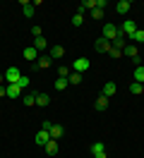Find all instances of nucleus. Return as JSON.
I'll list each match as a JSON object with an SVG mask.
<instances>
[{"label": "nucleus", "mask_w": 144, "mask_h": 158, "mask_svg": "<svg viewBox=\"0 0 144 158\" xmlns=\"http://www.w3.org/2000/svg\"><path fill=\"white\" fill-rule=\"evenodd\" d=\"M118 31H120V36H125V39H130L132 41V36L137 34V24H134L132 19H125L120 27H118Z\"/></svg>", "instance_id": "obj_1"}, {"label": "nucleus", "mask_w": 144, "mask_h": 158, "mask_svg": "<svg viewBox=\"0 0 144 158\" xmlns=\"http://www.w3.org/2000/svg\"><path fill=\"white\" fill-rule=\"evenodd\" d=\"M101 36H103L106 41H111V43H113V41L120 36V31H118L115 24H103V34H101Z\"/></svg>", "instance_id": "obj_2"}, {"label": "nucleus", "mask_w": 144, "mask_h": 158, "mask_svg": "<svg viewBox=\"0 0 144 158\" xmlns=\"http://www.w3.org/2000/svg\"><path fill=\"white\" fill-rule=\"evenodd\" d=\"M19 77H22V69L19 67H7L5 69V81H7V84H17Z\"/></svg>", "instance_id": "obj_3"}, {"label": "nucleus", "mask_w": 144, "mask_h": 158, "mask_svg": "<svg viewBox=\"0 0 144 158\" xmlns=\"http://www.w3.org/2000/svg\"><path fill=\"white\" fill-rule=\"evenodd\" d=\"M91 67V62H89V58H77L75 62H72V72H86V69Z\"/></svg>", "instance_id": "obj_4"}, {"label": "nucleus", "mask_w": 144, "mask_h": 158, "mask_svg": "<svg viewBox=\"0 0 144 158\" xmlns=\"http://www.w3.org/2000/svg\"><path fill=\"white\" fill-rule=\"evenodd\" d=\"M123 55H127V58H132V62H137L139 65V50H137V46L134 43H127L123 48Z\"/></svg>", "instance_id": "obj_5"}, {"label": "nucleus", "mask_w": 144, "mask_h": 158, "mask_svg": "<svg viewBox=\"0 0 144 158\" xmlns=\"http://www.w3.org/2000/svg\"><path fill=\"white\" fill-rule=\"evenodd\" d=\"M24 94H22V89H19L17 84H7V98H12V101H17V98H22Z\"/></svg>", "instance_id": "obj_6"}, {"label": "nucleus", "mask_w": 144, "mask_h": 158, "mask_svg": "<svg viewBox=\"0 0 144 158\" xmlns=\"http://www.w3.org/2000/svg\"><path fill=\"white\" fill-rule=\"evenodd\" d=\"M48 55H50V60H60L65 55V48H63V46H50V48H48Z\"/></svg>", "instance_id": "obj_7"}, {"label": "nucleus", "mask_w": 144, "mask_h": 158, "mask_svg": "<svg viewBox=\"0 0 144 158\" xmlns=\"http://www.w3.org/2000/svg\"><path fill=\"white\" fill-rule=\"evenodd\" d=\"M48 134H50V139H60L63 137V134H65V127H63V125H50V129H48Z\"/></svg>", "instance_id": "obj_8"}, {"label": "nucleus", "mask_w": 144, "mask_h": 158, "mask_svg": "<svg viewBox=\"0 0 144 158\" xmlns=\"http://www.w3.org/2000/svg\"><path fill=\"white\" fill-rule=\"evenodd\" d=\"M130 7H132V2H130V0H120V2H115V12H118V15H127Z\"/></svg>", "instance_id": "obj_9"}, {"label": "nucleus", "mask_w": 144, "mask_h": 158, "mask_svg": "<svg viewBox=\"0 0 144 158\" xmlns=\"http://www.w3.org/2000/svg\"><path fill=\"white\" fill-rule=\"evenodd\" d=\"M96 50H98V53H108V50H111V41H106L103 36H101V39H96Z\"/></svg>", "instance_id": "obj_10"}, {"label": "nucleus", "mask_w": 144, "mask_h": 158, "mask_svg": "<svg viewBox=\"0 0 144 158\" xmlns=\"http://www.w3.org/2000/svg\"><path fill=\"white\" fill-rule=\"evenodd\" d=\"M34 141H36L38 146H46L48 141H50V134H48V132H43V129H41V132H36V137H34Z\"/></svg>", "instance_id": "obj_11"}, {"label": "nucleus", "mask_w": 144, "mask_h": 158, "mask_svg": "<svg viewBox=\"0 0 144 158\" xmlns=\"http://www.w3.org/2000/svg\"><path fill=\"white\" fill-rule=\"evenodd\" d=\"M24 58H27L29 62L34 65V62H36V60H38V50L34 48V46H29V48H24Z\"/></svg>", "instance_id": "obj_12"}, {"label": "nucleus", "mask_w": 144, "mask_h": 158, "mask_svg": "<svg viewBox=\"0 0 144 158\" xmlns=\"http://www.w3.org/2000/svg\"><path fill=\"white\" fill-rule=\"evenodd\" d=\"M34 69H46V67H50V55H43V58H38L34 65H31Z\"/></svg>", "instance_id": "obj_13"}, {"label": "nucleus", "mask_w": 144, "mask_h": 158, "mask_svg": "<svg viewBox=\"0 0 144 158\" xmlns=\"http://www.w3.org/2000/svg\"><path fill=\"white\" fill-rule=\"evenodd\" d=\"M108 101H111V98H106L103 94H101V96L94 101V108H96V110H106V108H108Z\"/></svg>", "instance_id": "obj_14"}, {"label": "nucleus", "mask_w": 144, "mask_h": 158, "mask_svg": "<svg viewBox=\"0 0 144 158\" xmlns=\"http://www.w3.org/2000/svg\"><path fill=\"white\" fill-rule=\"evenodd\" d=\"M36 96H38V91H34V94H24V96H22V103H24V106H36Z\"/></svg>", "instance_id": "obj_15"}, {"label": "nucleus", "mask_w": 144, "mask_h": 158, "mask_svg": "<svg viewBox=\"0 0 144 158\" xmlns=\"http://www.w3.org/2000/svg\"><path fill=\"white\" fill-rule=\"evenodd\" d=\"M43 151H46L48 156H55V153H58V141H55V139H50L46 146H43Z\"/></svg>", "instance_id": "obj_16"}, {"label": "nucleus", "mask_w": 144, "mask_h": 158, "mask_svg": "<svg viewBox=\"0 0 144 158\" xmlns=\"http://www.w3.org/2000/svg\"><path fill=\"white\" fill-rule=\"evenodd\" d=\"M115 91H118V86H115L113 81H108V84H103V96H106V98H111V96H115Z\"/></svg>", "instance_id": "obj_17"}, {"label": "nucleus", "mask_w": 144, "mask_h": 158, "mask_svg": "<svg viewBox=\"0 0 144 158\" xmlns=\"http://www.w3.org/2000/svg\"><path fill=\"white\" fill-rule=\"evenodd\" d=\"M127 43H130V41L125 39V36H118V39H115V41H113V43H111V46H113V48H115V50H123V48H125V46H127Z\"/></svg>", "instance_id": "obj_18"}, {"label": "nucleus", "mask_w": 144, "mask_h": 158, "mask_svg": "<svg viewBox=\"0 0 144 158\" xmlns=\"http://www.w3.org/2000/svg\"><path fill=\"white\" fill-rule=\"evenodd\" d=\"M48 103H50V96H48V94H38V96H36V106L46 108Z\"/></svg>", "instance_id": "obj_19"}, {"label": "nucleus", "mask_w": 144, "mask_h": 158, "mask_svg": "<svg viewBox=\"0 0 144 158\" xmlns=\"http://www.w3.org/2000/svg\"><path fill=\"white\" fill-rule=\"evenodd\" d=\"M103 151H106V144H103V141H94V144H91V156L103 153Z\"/></svg>", "instance_id": "obj_20"}, {"label": "nucleus", "mask_w": 144, "mask_h": 158, "mask_svg": "<svg viewBox=\"0 0 144 158\" xmlns=\"http://www.w3.org/2000/svg\"><path fill=\"white\" fill-rule=\"evenodd\" d=\"M130 91H132L134 96H139V94H144V84H139V81H130Z\"/></svg>", "instance_id": "obj_21"}, {"label": "nucleus", "mask_w": 144, "mask_h": 158, "mask_svg": "<svg viewBox=\"0 0 144 158\" xmlns=\"http://www.w3.org/2000/svg\"><path fill=\"white\" fill-rule=\"evenodd\" d=\"M134 81L144 84V65H137V67H134Z\"/></svg>", "instance_id": "obj_22"}, {"label": "nucleus", "mask_w": 144, "mask_h": 158, "mask_svg": "<svg viewBox=\"0 0 144 158\" xmlns=\"http://www.w3.org/2000/svg\"><path fill=\"white\" fill-rule=\"evenodd\" d=\"M34 48H36V50H46L48 48V41L43 39V36H38V39H34Z\"/></svg>", "instance_id": "obj_23"}, {"label": "nucleus", "mask_w": 144, "mask_h": 158, "mask_svg": "<svg viewBox=\"0 0 144 158\" xmlns=\"http://www.w3.org/2000/svg\"><path fill=\"white\" fill-rule=\"evenodd\" d=\"M22 12H24V17H34V5L24 0V2H22Z\"/></svg>", "instance_id": "obj_24"}, {"label": "nucleus", "mask_w": 144, "mask_h": 158, "mask_svg": "<svg viewBox=\"0 0 144 158\" xmlns=\"http://www.w3.org/2000/svg\"><path fill=\"white\" fill-rule=\"evenodd\" d=\"M67 81H70V84H82V74H79V72H70Z\"/></svg>", "instance_id": "obj_25"}, {"label": "nucleus", "mask_w": 144, "mask_h": 158, "mask_svg": "<svg viewBox=\"0 0 144 158\" xmlns=\"http://www.w3.org/2000/svg\"><path fill=\"white\" fill-rule=\"evenodd\" d=\"M29 84H31V79H29V77H27V74H22V77H19V81H17V86H19V89H22V91L27 89Z\"/></svg>", "instance_id": "obj_26"}, {"label": "nucleus", "mask_w": 144, "mask_h": 158, "mask_svg": "<svg viewBox=\"0 0 144 158\" xmlns=\"http://www.w3.org/2000/svg\"><path fill=\"white\" fill-rule=\"evenodd\" d=\"M67 84H70V81H67V79H63V77H58V79H55V89H58V91H65V89H67Z\"/></svg>", "instance_id": "obj_27"}, {"label": "nucleus", "mask_w": 144, "mask_h": 158, "mask_svg": "<svg viewBox=\"0 0 144 158\" xmlns=\"http://www.w3.org/2000/svg\"><path fill=\"white\" fill-rule=\"evenodd\" d=\"M130 43H144V29H137V34L132 36V41Z\"/></svg>", "instance_id": "obj_28"}, {"label": "nucleus", "mask_w": 144, "mask_h": 158, "mask_svg": "<svg viewBox=\"0 0 144 158\" xmlns=\"http://www.w3.org/2000/svg\"><path fill=\"white\" fill-rule=\"evenodd\" d=\"M58 77L67 79V77H70V67H67V65H60V69H58Z\"/></svg>", "instance_id": "obj_29"}, {"label": "nucleus", "mask_w": 144, "mask_h": 158, "mask_svg": "<svg viewBox=\"0 0 144 158\" xmlns=\"http://www.w3.org/2000/svg\"><path fill=\"white\" fill-rule=\"evenodd\" d=\"M91 19H103V10H101V7H94V10H91Z\"/></svg>", "instance_id": "obj_30"}, {"label": "nucleus", "mask_w": 144, "mask_h": 158, "mask_svg": "<svg viewBox=\"0 0 144 158\" xmlns=\"http://www.w3.org/2000/svg\"><path fill=\"white\" fill-rule=\"evenodd\" d=\"M82 22H84V15H72V24H75V27H82Z\"/></svg>", "instance_id": "obj_31"}, {"label": "nucleus", "mask_w": 144, "mask_h": 158, "mask_svg": "<svg viewBox=\"0 0 144 158\" xmlns=\"http://www.w3.org/2000/svg\"><path fill=\"white\" fill-rule=\"evenodd\" d=\"M108 55H111V58H120V55H123V50H115L113 46H111V50H108Z\"/></svg>", "instance_id": "obj_32"}, {"label": "nucleus", "mask_w": 144, "mask_h": 158, "mask_svg": "<svg viewBox=\"0 0 144 158\" xmlns=\"http://www.w3.org/2000/svg\"><path fill=\"white\" fill-rule=\"evenodd\" d=\"M31 34H34V39H38V36H43V34H41V27H36V24L31 27Z\"/></svg>", "instance_id": "obj_33"}, {"label": "nucleus", "mask_w": 144, "mask_h": 158, "mask_svg": "<svg viewBox=\"0 0 144 158\" xmlns=\"http://www.w3.org/2000/svg\"><path fill=\"white\" fill-rule=\"evenodd\" d=\"M50 125H53V122H48V120H43V125H41V129H43V132H48V129H50Z\"/></svg>", "instance_id": "obj_34"}, {"label": "nucleus", "mask_w": 144, "mask_h": 158, "mask_svg": "<svg viewBox=\"0 0 144 158\" xmlns=\"http://www.w3.org/2000/svg\"><path fill=\"white\" fill-rule=\"evenodd\" d=\"M106 5H108L106 0H96V7H101V10H106Z\"/></svg>", "instance_id": "obj_35"}, {"label": "nucleus", "mask_w": 144, "mask_h": 158, "mask_svg": "<svg viewBox=\"0 0 144 158\" xmlns=\"http://www.w3.org/2000/svg\"><path fill=\"white\" fill-rule=\"evenodd\" d=\"M0 96H7V86H5V84L0 86Z\"/></svg>", "instance_id": "obj_36"}, {"label": "nucleus", "mask_w": 144, "mask_h": 158, "mask_svg": "<svg viewBox=\"0 0 144 158\" xmlns=\"http://www.w3.org/2000/svg\"><path fill=\"white\" fill-rule=\"evenodd\" d=\"M5 84V72H0V86Z\"/></svg>", "instance_id": "obj_37"}]
</instances>
